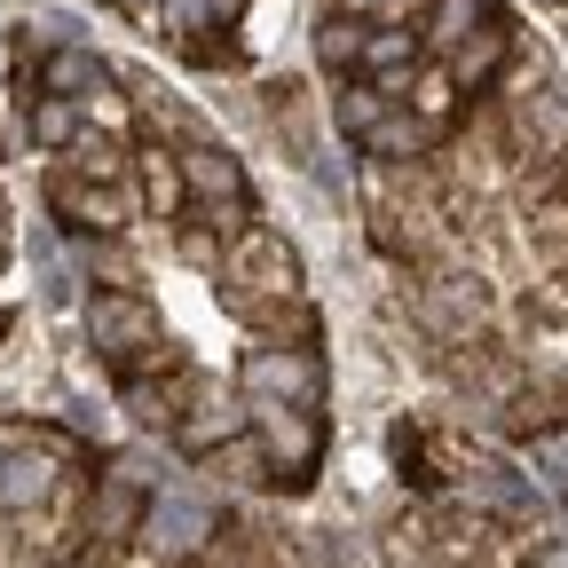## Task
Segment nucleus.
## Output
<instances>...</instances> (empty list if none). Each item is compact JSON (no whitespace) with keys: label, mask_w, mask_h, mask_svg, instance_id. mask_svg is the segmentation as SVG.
<instances>
[{"label":"nucleus","mask_w":568,"mask_h":568,"mask_svg":"<svg viewBox=\"0 0 568 568\" xmlns=\"http://www.w3.org/2000/svg\"><path fill=\"white\" fill-rule=\"evenodd\" d=\"M126 9H134V17H159V9H166V0H126Z\"/></svg>","instance_id":"obj_24"},{"label":"nucleus","mask_w":568,"mask_h":568,"mask_svg":"<svg viewBox=\"0 0 568 568\" xmlns=\"http://www.w3.org/2000/svg\"><path fill=\"white\" fill-rule=\"evenodd\" d=\"M0 222H9V213H0Z\"/></svg>","instance_id":"obj_26"},{"label":"nucleus","mask_w":568,"mask_h":568,"mask_svg":"<svg viewBox=\"0 0 568 568\" xmlns=\"http://www.w3.org/2000/svg\"><path fill=\"white\" fill-rule=\"evenodd\" d=\"M142 506H151V497H142L134 481H119V474H111V481L95 489L88 521H95V537H111V545H119V537H134V529H142Z\"/></svg>","instance_id":"obj_15"},{"label":"nucleus","mask_w":568,"mask_h":568,"mask_svg":"<svg viewBox=\"0 0 568 568\" xmlns=\"http://www.w3.org/2000/svg\"><path fill=\"white\" fill-rule=\"evenodd\" d=\"M174 435L190 450H222L230 435H245V410L222 395V387H197V418H174Z\"/></svg>","instance_id":"obj_11"},{"label":"nucleus","mask_w":568,"mask_h":568,"mask_svg":"<svg viewBox=\"0 0 568 568\" xmlns=\"http://www.w3.org/2000/svg\"><path fill=\"white\" fill-rule=\"evenodd\" d=\"M481 24H489V9H481V0H435V9H426V48H435V55H450V48H466Z\"/></svg>","instance_id":"obj_18"},{"label":"nucleus","mask_w":568,"mask_h":568,"mask_svg":"<svg viewBox=\"0 0 568 568\" xmlns=\"http://www.w3.org/2000/svg\"><path fill=\"white\" fill-rule=\"evenodd\" d=\"M253 435H261L276 481H308V466H316V450H324V435H316L308 410H253Z\"/></svg>","instance_id":"obj_5"},{"label":"nucleus","mask_w":568,"mask_h":568,"mask_svg":"<svg viewBox=\"0 0 568 568\" xmlns=\"http://www.w3.org/2000/svg\"><path fill=\"white\" fill-rule=\"evenodd\" d=\"M24 126H32L40 151H71L80 126H88V111L71 103V95H24Z\"/></svg>","instance_id":"obj_12"},{"label":"nucleus","mask_w":568,"mask_h":568,"mask_svg":"<svg viewBox=\"0 0 568 568\" xmlns=\"http://www.w3.org/2000/svg\"><path fill=\"white\" fill-rule=\"evenodd\" d=\"M450 103H458V80H450L443 63H435V71H410V80H403V111H418L426 126H443Z\"/></svg>","instance_id":"obj_20"},{"label":"nucleus","mask_w":568,"mask_h":568,"mask_svg":"<svg viewBox=\"0 0 568 568\" xmlns=\"http://www.w3.org/2000/svg\"><path fill=\"white\" fill-rule=\"evenodd\" d=\"M230 284H253L261 301H293L301 293V261L276 230H245L237 253H230Z\"/></svg>","instance_id":"obj_4"},{"label":"nucleus","mask_w":568,"mask_h":568,"mask_svg":"<svg viewBox=\"0 0 568 568\" xmlns=\"http://www.w3.org/2000/svg\"><path fill=\"white\" fill-rule=\"evenodd\" d=\"M237 395L253 410H316L324 403V364L308 347H253L245 372H237Z\"/></svg>","instance_id":"obj_1"},{"label":"nucleus","mask_w":568,"mask_h":568,"mask_svg":"<svg viewBox=\"0 0 568 568\" xmlns=\"http://www.w3.org/2000/svg\"><path fill=\"white\" fill-rule=\"evenodd\" d=\"M88 339H95V355H111V364H134V355L159 347V308L142 293H95L88 301Z\"/></svg>","instance_id":"obj_3"},{"label":"nucleus","mask_w":568,"mask_h":568,"mask_svg":"<svg viewBox=\"0 0 568 568\" xmlns=\"http://www.w3.org/2000/svg\"><path fill=\"white\" fill-rule=\"evenodd\" d=\"M347 17H379V24H410V0H347Z\"/></svg>","instance_id":"obj_23"},{"label":"nucleus","mask_w":568,"mask_h":568,"mask_svg":"<svg viewBox=\"0 0 568 568\" xmlns=\"http://www.w3.org/2000/svg\"><path fill=\"white\" fill-rule=\"evenodd\" d=\"M435 134H443V126H426L418 111H403V103H395V111L364 134V151H372V159H387V166H410V159L435 151Z\"/></svg>","instance_id":"obj_10"},{"label":"nucleus","mask_w":568,"mask_h":568,"mask_svg":"<svg viewBox=\"0 0 568 568\" xmlns=\"http://www.w3.org/2000/svg\"><path fill=\"white\" fill-rule=\"evenodd\" d=\"M355 55H364V17H324L316 24V63L324 71H355Z\"/></svg>","instance_id":"obj_22"},{"label":"nucleus","mask_w":568,"mask_h":568,"mask_svg":"<svg viewBox=\"0 0 568 568\" xmlns=\"http://www.w3.org/2000/svg\"><path fill=\"white\" fill-rule=\"evenodd\" d=\"M71 174H80V182H111L119 190V174H126V159H119V142L103 134V126H80V142H71Z\"/></svg>","instance_id":"obj_19"},{"label":"nucleus","mask_w":568,"mask_h":568,"mask_svg":"<svg viewBox=\"0 0 568 568\" xmlns=\"http://www.w3.org/2000/svg\"><path fill=\"white\" fill-rule=\"evenodd\" d=\"M40 95L95 103V95H111V71H103V55H95V48H80V40H55V48H48V63H40Z\"/></svg>","instance_id":"obj_7"},{"label":"nucleus","mask_w":568,"mask_h":568,"mask_svg":"<svg viewBox=\"0 0 568 568\" xmlns=\"http://www.w3.org/2000/svg\"><path fill=\"white\" fill-rule=\"evenodd\" d=\"M55 497V450L40 443H17L9 458H0V514H32Z\"/></svg>","instance_id":"obj_8"},{"label":"nucleus","mask_w":568,"mask_h":568,"mask_svg":"<svg viewBox=\"0 0 568 568\" xmlns=\"http://www.w3.org/2000/svg\"><path fill=\"white\" fill-rule=\"evenodd\" d=\"M537 568H568V545H552V552H545V560H537Z\"/></svg>","instance_id":"obj_25"},{"label":"nucleus","mask_w":568,"mask_h":568,"mask_svg":"<svg viewBox=\"0 0 568 568\" xmlns=\"http://www.w3.org/2000/svg\"><path fill=\"white\" fill-rule=\"evenodd\" d=\"M205 474H213V481H237V489H253V481H268L276 466H268L261 435H230L222 450H205Z\"/></svg>","instance_id":"obj_17"},{"label":"nucleus","mask_w":568,"mask_h":568,"mask_svg":"<svg viewBox=\"0 0 568 568\" xmlns=\"http://www.w3.org/2000/svg\"><path fill=\"white\" fill-rule=\"evenodd\" d=\"M497 63H506V24H481L466 48L443 55V71H450L458 88H489V80H497Z\"/></svg>","instance_id":"obj_13"},{"label":"nucleus","mask_w":568,"mask_h":568,"mask_svg":"<svg viewBox=\"0 0 568 568\" xmlns=\"http://www.w3.org/2000/svg\"><path fill=\"white\" fill-rule=\"evenodd\" d=\"M134 537L151 545L159 560H190V552L213 537V506H205V489H190V481L151 489V506H142V529H134Z\"/></svg>","instance_id":"obj_2"},{"label":"nucleus","mask_w":568,"mask_h":568,"mask_svg":"<svg viewBox=\"0 0 568 568\" xmlns=\"http://www.w3.org/2000/svg\"><path fill=\"white\" fill-rule=\"evenodd\" d=\"M387 111H395V103H387L379 88H364V80L332 95V126H339V134H355V142H364V134H372V126H379Z\"/></svg>","instance_id":"obj_21"},{"label":"nucleus","mask_w":568,"mask_h":568,"mask_svg":"<svg viewBox=\"0 0 568 568\" xmlns=\"http://www.w3.org/2000/svg\"><path fill=\"white\" fill-rule=\"evenodd\" d=\"M55 205H63L80 230H95V237H119V230H126V205H119V190H111V182H80V174H63V182H55Z\"/></svg>","instance_id":"obj_9"},{"label":"nucleus","mask_w":568,"mask_h":568,"mask_svg":"<svg viewBox=\"0 0 568 568\" xmlns=\"http://www.w3.org/2000/svg\"><path fill=\"white\" fill-rule=\"evenodd\" d=\"M134 159H142V197L159 205V222H174V213H182V197H190V190H182V159L166 151V142H142Z\"/></svg>","instance_id":"obj_16"},{"label":"nucleus","mask_w":568,"mask_h":568,"mask_svg":"<svg viewBox=\"0 0 568 568\" xmlns=\"http://www.w3.org/2000/svg\"><path fill=\"white\" fill-rule=\"evenodd\" d=\"M410 63H418V32L410 24H364V55H355V71H372V88L387 103H403Z\"/></svg>","instance_id":"obj_6"},{"label":"nucleus","mask_w":568,"mask_h":568,"mask_svg":"<svg viewBox=\"0 0 568 568\" xmlns=\"http://www.w3.org/2000/svg\"><path fill=\"white\" fill-rule=\"evenodd\" d=\"M32 284H40V308H48V316L80 308V276L63 268V253H55V237H48V230H32Z\"/></svg>","instance_id":"obj_14"}]
</instances>
